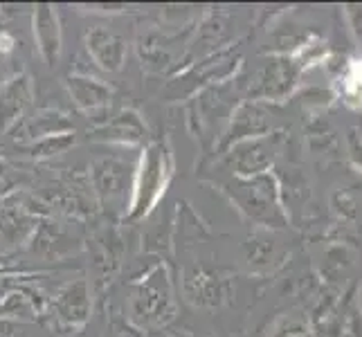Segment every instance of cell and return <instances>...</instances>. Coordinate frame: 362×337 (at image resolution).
I'll return each instance as SVG.
<instances>
[{
    "label": "cell",
    "mask_w": 362,
    "mask_h": 337,
    "mask_svg": "<svg viewBox=\"0 0 362 337\" xmlns=\"http://www.w3.org/2000/svg\"><path fill=\"white\" fill-rule=\"evenodd\" d=\"M173 178V153L167 142L151 140L135 162L133 173V191L127 220H140L148 216L162 201V196L169 189V182Z\"/></svg>",
    "instance_id": "1"
},
{
    "label": "cell",
    "mask_w": 362,
    "mask_h": 337,
    "mask_svg": "<svg viewBox=\"0 0 362 337\" xmlns=\"http://www.w3.org/2000/svg\"><path fill=\"white\" fill-rule=\"evenodd\" d=\"M135 165L117 155H102L93 160L88 184L97 205L104 209L106 216L127 218L133 191Z\"/></svg>",
    "instance_id": "2"
},
{
    "label": "cell",
    "mask_w": 362,
    "mask_h": 337,
    "mask_svg": "<svg viewBox=\"0 0 362 337\" xmlns=\"http://www.w3.org/2000/svg\"><path fill=\"white\" fill-rule=\"evenodd\" d=\"M131 315L140 326H162L176 315V290L165 266H156L135 283Z\"/></svg>",
    "instance_id": "3"
},
{
    "label": "cell",
    "mask_w": 362,
    "mask_h": 337,
    "mask_svg": "<svg viewBox=\"0 0 362 337\" xmlns=\"http://www.w3.org/2000/svg\"><path fill=\"white\" fill-rule=\"evenodd\" d=\"M41 216L34 201L18 189H11L0 198V254L16 252L23 245L32 243Z\"/></svg>",
    "instance_id": "4"
},
{
    "label": "cell",
    "mask_w": 362,
    "mask_h": 337,
    "mask_svg": "<svg viewBox=\"0 0 362 337\" xmlns=\"http://www.w3.org/2000/svg\"><path fill=\"white\" fill-rule=\"evenodd\" d=\"M236 61L239 54L234 52H216L198 64H192L176 72L167 88H165V99L167 102H180L185 97H196L201 90L209 88V85L226 81L230 74L236 70Z\"/></svg>",
    "instance_id": "5"
},
{
    "label": "cell",
    "mask_w": 362,
    "mask_h": 337,
    "mask_svg": "<svg viewBox=\"0 0 362 337\" xmlns=\"http://www.w3.org/2000/svg\"><path fill=\"white\" fill-rule=\"evenodd\" d=\"M226 191L250 218L266 225H279L284 220L277 182L266 176V173L252 178H234L232 182L226 184Z\"/></svg>",
    "instance_id": "6"
},
{
    "label": "cell",
    "mask_w": 362,
    "mask_h": 337,
    "mask_svg": "<svg viewBox=\"0 0 362 337\" xmlns=\"http://www.w3.org/2000/svg\"><path fill=\"white\" fill-rule=\"evenodd\" d=\"M182 295L196 308H216L230 297V281L218 270L207 266H189L182 270Z\"/></svg>",
    "instance_id": "7"
},
{
    "label": "cell",
    "mask_w": 362,
    "mask_h": 337,
    "mask_svg": "<svg viewBox=\"0 0 362 337\" xmlns=\"http://www.w3.org/2000/svg\"><path fill=\"white\" fill-rule=\"evenodd\" d=\"M232 97L228 81H221L209 85V88L201 90L196 97H192L189 115L196 124V133L201 137H214L216 126L221 119H226L232 110Z\"/></svg>",
    "instance_id": "8"
},
{
    "label": "cell",
    "mask_w": 362,
    "mask_h": 337,
    "mask_svg": "<svg viewBox=\"0 0 362 337\" xmlns=\"http://www.w3.org/2000/svg\"><path fill=\"white\" fill-rule=\"evenodd\" d=\"M83 43L93 64L102 68L104 72H119L127 64L129 54V41L119 30L110 28V25L97 23L93 28L86 30Z\"/></svg>",
    "instance_id": "9"
},
{
    "label": "cell",
    "mask_w": 362,
    "mask_h": 337,
    "mask_svg": "<svg viewBox=\"0 0 362 337\" xmlns=\"http://www.w3.org/2000/svg\"><path fill=\"white\" fill-rule=\"evenodd\" d=\"M93 142L102 144H122V146H146L148 142V126L142 115L135 108H124L110 119L99 122L88 133Z\"/></svg>",
    "instance_id": "10"
},
{
    "label": "cell",
    "mask_w": 362,
    "mask_h": 337,
    "mask_svg": "<svg viewBox=\"0 0 362 337\" xmlns=\"http://www.w3.org/2000/svg\"><path fill=\"white\" fill-rule=\"evenodd\" d=\"M34 102V81L28 72H16L0 83V135L11 133L25 119Z\"/></svg>",
    "instance_id": "11"
},
{
    "label": "cell",
    "mask_w": 362,
    "mask_h": 337,
    "mask_svg": "<svg viewBox=\"0 0 362 337\" xmlns=\"http://www.w3.org/2000/svg\"><path fill=\"white\" fill-rule=\"evenodd\" d=\"M274 151H277V137H252L230 146L223 162L236 173V178H252L261 176L272 165Z\"/></svg>",
    "instance_id": "12"
},
{
    "label": "cell",
    "mask_w": 362,
    "mask_h": 337,
    "mask_svg": "<svg viewBox=\"0 0 362 337\" xmlns=\"http://www.w3.org/2000/svg\"><path fill=\"white\" fill-rule=\"evenodd\" d=\"M178 43L180 36H169L158 30H148L140 34V39H137V57H140L142 70L146 72L178 70L185 57Z\"/></svg>",
    "instance_id": "13"
},
{
    "label": "cell",
    "mask_w": 362,
    "mask_h": 337,
    "mask_svg": "<svg viewBox=\"0 0 362 337\" xmlns=\"http://www.w3.org/2000/svg\"><path fill=\"white\" fill-rule=\"evenodd\" d=\"M66 88L68 95L72 97L74 106H77L81 112H86L88 117H102L108 112L110 102H113V88L93 77V74H70L66 79Z\"/></svg>",
    "instance_id": "14"
},
{
    "label": "cell",
    "mask_w": 362,
    "mask_h": 337,
    "mask_svg": "<svg viewBox=\"0 0 362 337\" xmlns=\"http://www.w3.org/2000/svg\"><path fill=\"white\" fill-rule=\"evenodd\" d=\"M270 108H266L259 102H247L241 104L232 112L230 126L223 133V140L218 148H230L239 142L252 140V137H261V133L270 129Z\"/></svg>",
    "instance_id": "15"
},
{
    "label": "cell",
    "mask_w": 362,
    "mask_h": 337,
    "mask_svg": "<svg viewBox=\"0 0 362 337\" xmlns=\"http://www.w3.org/2000/svg\"><path fill=\"white\" fill-rule=\"evenodd\" d=\"M32 32H34V43L36 49H39V57L47 66H54L61 57V43H64V32H61L57 7L36 5L32 14Z\"/></svg>",
    "instance_id": "16"
},
{
    "label": "cell",
    "mask_w": 362,
    "mask_h": 337,
    "mask_svg": "<svg viewBox=\"0 0 362 337\" xmlns=\"http://www.w3.org/2000/svg\"><path fill=\"white\" fill-rule=\"evenodd\" d=\"M72 131L74 129H72V122L68 119V115H64V112H59V110L41 108V110L28 112L25 119L11 133H16L14 137L18 140V146H23V144H32V142L45 140V137L64 135V133H72Z\"/></svg>",
    "instance_id": "17"
},
{
    "label": "cell",
    "mask_w": 362,
    "mask_h": 337,
    "mask_svg": "<svg viewBox=\"0 0 362 337\" xmlns=\"http://www.w3.org/2000/svg\"><path fill=\"white\" fill-rule=\"evenodd\" d=\"M54 315L66 326H81L90 317V290L88 281L77 279L70 281L66 288H61L52 302Z\"/></svg>",
    "instance_id": "18"
},
{
    "label": "cell",
    "mask_w": 362,
    "mask_h": 337,
    "mask_svg": "<svg viewBox=\"0 0 362 337\" xmlns=\"http://www.w3.org/2000/svg\"><path fill=\"white\" fill-rule=\"evenodd\" d=\"M293 83V72L284 61H272L261 68L252 83H250V95L255 99H274L281 97Z\"/></svg>",
    "instance_id": "19"
},
{
    "label": "cell",
    "mask_w": 362,
    "mask_h": 337,
    "mask_svg": "<svg viewBox=\"0 0 362 337\" xmlns=\"http://www.w3.org/2000/svg\"><path fill=\"white\" fill-rule=\"evenodd\" d=\"M77 137L72 133H64V135H52V137H45V140L39 142H32V144H23L21 151L23 155H28L32 160H41V158H49V155H59L68 151L70 146H74Z\"/></svg>",
    "instance_id": "20"
},
{
    "label": "cell",
    "mask_w": 362,
    "mask_h": 337,
    "mask_svg": "<svg viewBox=\"0 0 362 337\" xmlns=\"http://www.w3.org/2000/svg\"><path fill=\"white\" fill-rule=\"evenodd\" d=\"M306 335V329H304V324L302 321H297V319H286L281 321L277 331H274L272 337H304Z\"/></svg>",
    "instance_id": "21"
},
{
    "label": "cell",
    "mask_w": 362,
    "mask_h": 337,
    "mask_svg": "<svg viewBox=\"0 0 362 337\" xmlns=\"http://www.w3.org/2000/svg\"><path fill=\"white\" fill-rule=\"evenodd\" d=\"M9 178H7V171L3 167V162H0V198H3L5 194H9Z\"/></svg>",
    "instance_id": "22"
},
{
    "label": "cell",
    "mask_w": 362,
    "mask_h": 337,
    "mask_svg": "<svg viewBox=\"0 0 362 337\" xmlns=\"http://www.w3.org/2000/svg\"><path fill=\"white\" fill-rule=\"evenodd\" d=\"M14 272H21V270H18V268L7 266L5 261H0V274H14Z\"/></svg>",
    "instance_id": "23"
}]
</instances>
